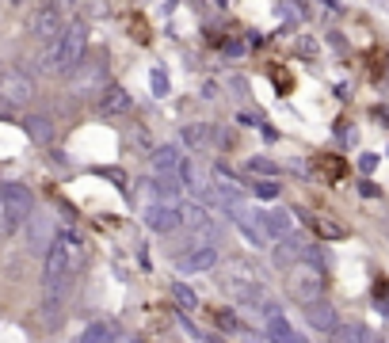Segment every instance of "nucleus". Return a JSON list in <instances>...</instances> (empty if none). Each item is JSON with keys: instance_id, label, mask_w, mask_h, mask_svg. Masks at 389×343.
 <instances>
[{"instance_id": "f257e3e1", "label": "nucleus", "mask_w": 389, "mask_h": 343, "mask_svg": "<svg viewBox=\"0 0 389 343\" xmlns=\"http://www.w3.org/2000/svg\"><path fill=\"white\" fill-rule=\"evenodd\" d=\"M81 267H84V237L76 229H58L54 240L46 245V256H42V286H46V297H61L76 282Z\"/></svg>"}, {"instance_id": "f03ea898", "label": "nucleus", "mask_w": 389, "mask_h": 343, "mask_svg": "<svg viewBox=\"0 0 389 343\" xmlns=\"http://www.w3.org/2000/svg\"><path fill=\"white\" fill-rule=\"evenodd\" d=\"M88 53V24L84 19H73V24L61 27V35L50 42V50L42 53V69L46 73H73L76 65L84 61Z\"/></svg>"}, {"instance_id": "7ed1b4c3", "label": "nucleus", "mask_w": 389, "mask_h": 343, "mask_svg": "<svg viewBox=\"0 0 389 343\" xmlns=\"http://www.w3.org/2000/svg\"><path fill=\"white\" fill-rule=\"evenodd\" d=\"M286 294L291 302L298 305H309L325 294V263H313V260H298L286 267Z\"/></svg>"}, {"instance_id": "20e7f679", "label": "nucleus", "mask_w": 389, "mask_h": 343, "mask_svg": "<svg viewBox=\"0 0 389 343\" xmlns=\"http://www.w3.org/2000/svg\"><path fill=\"white\" fill-rule=\"evenodd\" d=\"M31 99H35V81H31L24 69H16V65L0 61V103H8V107H27Z\"/></svg>"}, {"instance_id": "39448f33", "label": "nucleus", "mask_w": 389, "mask_h": 343, "mask_svg": "<svg viewBox=\"0 0 389 343\" xmlns=\"http://www.w3.org/2000/svg\"><path fill=\"white\" fill-rule=\"evenodd\" d=\"M141 221L153 233H176L183 225V203L180 198H149L146 210H141Z\"/></svg>"}, {"instance_id": "423d86ee", "label": "nucleus", "mask_w": 389, "mask_h": 343, "mask_svg": "<svg viewBox=\"0 0 389 343\" xmlns=\"http://www.w3.org/2000/svg\"><path fill=\"white\" fill-rule=\"evenodd\" d=\"M61 4L58 0H39L35 8H31V16H27V31H31V39H39V42H54L61 35Z\"/></svg>"}, {"instance_id": "0eeeda50", "label": "nucleus", "mask_w": 389, "mask_h": 343, "mask_svg": "<svg viewBox=\"0 0 389 343\" xmlns=\"http://www.w3.org/2000/svg\"><path fill=\"white\" fill-rule=\"evenodd\" d=\"M221 290H226L237 305H260L263 297H268L260 279H248V275H241L233 267H229V275H221Z\"/></svg>"}, {"instance_id": "6e6552de", "label": "nucleus", "mask_w": 389, "mask_h": 343, "mask_svg": "<svg viewBox=\"0 0 389 343\" xmlns=\"http://www.w3.org/2000/svg\"><path fill=\"white\" fill-rule=\"evenodd\" d=\"M0 206H4V214L16 221H27L35 214V195H31V187L24 183H0Z\"/></svg>"}, {"instance_id": "1a4fd4ad", "label": "nucleus", "mask_w": 389, "mask_h": 343, "mask_svg": "<svg viewBox=\"0 0 389 343\" xmlns=\"http://www.w3.org/2000/svg\"><path fill=\"white\" fill-rule=\"evenodd\" d=\"M176 267L183 275H206L218 267V248L210 240H198V245H187L180 256H176Z\"/></svg>"}, {"instance_id": "9d476101", "label": "nucleus", "mask_w": 389, "mask_h": 343, "mask_svg": "<svg viewBox=\"0 0 389 343\" xmlns=\"http://www.w3.org/2000/svg\"><path fill=\"white\" fill-rule=\"evenodd\" d=\"M226 214L233 217V225L241 229V237L248 240L252 248H268V245H271V237L263 233V225H260V214H256V210H244V206H229Z\"/></svg>"}, {"instance_id": "9b49d317", "label": "nucleus", "mask_w": 389, "mask_h": 343, "mask_svg": "<svg viewBox=\"0 0 389 343\" xmlns=\"http://www.w3.org/2000/svg\"><path fill=\"white\" fill-rule=\"evenodd\" d=\"M302 309H305V324L313 328V332H320V336H332V332H336L340 313L325 302V297H317V302H309V305H302Z\"/></svg>"}, {"instance_id": "f8f14e48", "label": "nucleus", "mask_w": 389, "mask_h": 343, "mask_svg": "<svg viewBox=\"0 0 389 343\" xmlns=\"http://www.w3.org/2000/svg\"><path fill=\"white\" fill-rule=\"evenodd\" d=\"M271 260H275V267H291V263H298V260H302L305 256V237H298V233H286V237H279V240H271Z\"/></svg>"}, {"instance_id": "ddd939ff", "label": "nucleus", "mask_w": 389, "mask_h": 343, "mask_svg": "<svg viewBox=\"0 0 389 343\" xmlns=\"http://www.w3.org/2000/svg\"><path fill=\"white\" fill-rule=\"evenodd\" d=\"M153 175H180L183 164H187V153L180 145H161L157 153H153Z\"/></svg>"}, {"instance_id": "4468645a", "label": "nucleus", "mask_w": 389, "mask_h": 343, "mask_svg": "<svg viewBox=\"0 0 389 343\" xmlns=\"http://www.w3.org/2000/svg\"><path fill=\"white\" fill-rule=\"evenodd\" d=\"M99 111H103L107 118L126 115V111H134V99H130V92H126L122 84H107L103 96H99Z\"/></svg>"}, {"instance_id": "2eb2a0df", "label": "nucleus", "mask_w": 389, "mask_h": 343, "mask_svg": "<svg viewBox=\"0 0 389 343\" xmlns=\"http://www.w3.org/2000/svg\"><path fill=\"white\" fill-rule=\"evenodd\" d=\"M260 214V225H263V233H268L271 240H279L286 233H294V217H291V210H256Z\"/></svg>"}, {"instance_id": "dca6fc26", "label": "nucleus", "mask_w": 389, "mask_h": 343, "mask_svg": "<svg viewBox=\"0 0 389 343\" xmlns=\"http://www.w3.org/2000/svg\"><path fill=\"white\" fill-rule=\"evenodd\" d=\"M107 81V65L103 61H92V65H76L73 69V84H76V92H84V88H99Z\"/></svg>"}, {"instance_id": "f3484780", "label": "nucleus", "mask_w": 389, "mask_h": 343, "mask_svg": "<svg viewBox=\"0 0 389 343\" xmlns=\"http://www.w3.org/2000/svg\"><path fill=\"white\" fill-rule=\"evenodd\" d=\"M180 145H183V153H206V149H210V126L187 123V126L180 130Z\"/></svg>"}, {"instance_id": "a211bd4d", "label": "nucleus", "mask_w": 389, "mask_h": 343, "mask_svg": "<svg viewBox=\"0 0 389 343\" xmlns=\"http://www.w3.org/2000/svg\"><path fill=\"white\" fill-rule=\"evenodd\" d=\"M24 130H27V138L35 141V145H50V141H54V123L46 115H27Z\"/></svg>"}, {"instance_id": "6ab92c4d", "label": "nucleus", "mask_w": 389, "mask_h": 343, "mask_svg": "<svg viewBox=\"0 0 389 343\" xmlns=\"http://www.w3.org/2000/svg\"><path fill=\"white\" fill-rule=\"evenodd\" d=\"M268 339L271 343H298V332L283 313H275V317H268Z\"/></svg>"}, {"instance_id": "aec40b11", "label": "nucleus", "mask_w": 389, "mask_h": 343, "mask_svg": "<svg viewBox=\"0 0 389 343\" xmlns=\"http://www.w3.org/2000/svg\"><path fill=\"white\" fill-rule=\"evenodd\" d=\"M81 343H118V332H115L111 320H92V324L84 328Z\"/></svg>"}, {"instance_id": "412c9836", "label": "nucleus", "mask_w": 389, "mask_h": 343, "mask_svg": "<svg viewBox=\"0 0 389 343\" xmlns=\"http://www.w3.org/2000/svg\"><path fill=\"white\" fill-rule=\"evenodd\" d=\"M172 297H176V305H180L183 313H195L198 309V294L187 282H172Z\"/></svg>"}, {"instance_id": "4be33fe9", "label": "nucleus", "mask_w": 389, "mask_h": 343, "mask_svg": "<svg viewBox=\"0 0 389 343\" xmlns=\"http://www.w3.org/2000/svg\"><path fill=\"white\" fill-rule=\"evenodd\" d=\"M313 229H317V233L320 237H325V240H340V237H348V229H343V225H336V221H328V217H313Z\"/></svg>"}, {"instance_id": "5701e85b", "label": "nucleus", "mask_w": 389, "mask_h": 343, "mask_svg": "<svg viewBox=\"0 0 389 343\" xmlns=\"http://www.w3.org/2000/svg\"><path fill=\"white\" fill-rule=\"evenodd\" d=\"M248 172L263 175V180H275V175H279V164L268 160V157H252V160H248Z\"/></svg>"}, {"instance_id": "b1692460", "label": "nucleus", "mask_w": 389, "mask_h": 343, "mask_svg": "<svg viewBox=\"0 0 389 343\" xmlns=\"http://www.w3.org/2000/svg\"><path fill=\"white\" fill-rule=\"evenodd\" d=\"M149 76H153V96H168V73H164L161 65H157V69H153Z\"/></svg>"}, {"instance_id": "393cba45", "label": "nucleus", "mask_w": 389, "mask_h": 343, "mask_svg": "<svg viewBox=\"0 0 389 343\" xmlns=\"http://www.w3.org/2000/svg\"><path fill=\"white\" fill-rule=\"evenodd\" d=\"M252 191H256V195H260V198H279V191H283V187H279V183H275V180H260V183H256V187H252Z\"/></svg>"}, {"instance_id": "a878e982", "label": "nucleus", "mask_w": 389, "mask_h": 343, "mask_svg": "<svg viewBox=\"0 0 389 343\" xmlns=\"http://www.w3.org/2000/svg\"><path fill=\"white\" fill-rule=\"evenodd\" d=\"M84 12H92V16H107V4H103V0H84Z\"/></svg>"}, {"instance_id": "bb28decb", "label": "nucleus", "mask_w": 389, "mask_h": 343, "mask_svg": "<svg viewBox=\"0 0 389 343\" xmlns=\"http://www.w3.org/2000/svg\"><path fill=\"white\" fill-rule=\"evenodd\" d=\"M359 168H363V172H374V168H378V157H374V153H363V157H359Z\"/></svg>"}, {"instance_id": "cd10ccee", "label": "nucleus", "mask_w": 389, "mask_h": 343, "mask_svg": "<svg viewBox=\"0 0 389 343\" xmlns=\"http://www.w3.org/2000/svg\"><path fill=\"white\" fill-rule=\"evenodd\" d=\"M374 118H378L382 126H389V107H374Z\"/></svg>"}, {"instance_id": "c85d7f7f", "label": "nucleus", "mask_w": 389, "mask_h": 343, "mask_svg": "<svg viewBox=\"0 0 389 343\" xmlns=\"http://www.w3.org/2000/svg\"><path fill=\"white\" fill-rule=\"evenodd\" d=\"M359 195H366V198H374V195H378V187H374L370 180H366V183H359Z\"/></svg>"}, {"instance_id": "c756f323", "label": "nucleus", "mask_w": 389, "mask_h": 343, "mask_svg": "<svg viewBox=\"0 0 389 343\" xmlns=\"http://www.w3.org/2000/svg\"><path fill=\"white\" fill-rule=\"evenodd\" d=\"M203 96H206V99H214V96H218V84H214V81H206V84H203Z\"/></svg>"}, {"instance_id": "7c9ffc66", "label": "nucleus", "mask_w": 389, "mask_h": 343, "mask_svg": "<svg viewBox=\"0 0 389 343\" xmlns=\"http://www.w3.org/2000/svg\"><path fill=\"white\" fill-rule=\"evenodd\" d=\"M237 123H241V126H256L260 118H256V115H237Z\"/></svg>"}, {"instance_id": "2f4dec72", "label": "nucleus", "mask_w": 389, "mask_h": 343, "mask_svg": "<svg viewBox=\"0 0 389 343\" xmlns=\"http://www.w3.org/2000/svg\"><path fill=\"white\" fill-rule=\"evenodd\" d=\"M320 4H325L328 12H340V0H320Z\"/></svg>"}, {"instance_id": "473e14b6", "label": "nucleus", "mask_w": 389, "mask_h": 343, "mask_svg": "<svg viewBox=\"0 0 389 343\" xmlns=\"http://www.w3.org/2000/svg\"><path fill=\"white\" fill-rule=\"evenodd\" d=\"M118 343H141L138 336H126V339H118Z\"/></svg>"}, {"instance_id": "72a5a7b5", "label": "nucleus", "mask_w": 389, "mask_h": 343, "mask_svg": "<svg viewBox=\"0 0 389 343\" xmlns=\"http://www.w3.org/2000/svg\"><path fill=\"white\" fill-rule=\"evenodd\" d=\"M298 343H309V339H305V336H298Z\"/></svg>"}]
</instances>
